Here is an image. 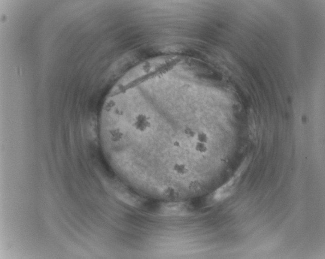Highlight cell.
<instances>
[{"label": "cell", "mask_w": 325, "mask_h": 259, "mask_svg": "<svg viewBox=\"0 0 325 259\" xmlns=\"http://www.w3.org/2000/svg\"><path fill=\"white\" fill-rule=\"evenodd\" d=\"M172 170L179 175H185L188 172V169L187 167L183 164L181 163H176L174 164Z\"/></svg>", "instance_id": "6da1fadb"}, {"label": "cell", "mask_w": 325, "mask_h": 259, "mask_svg": "<svg viewBox=\"0 0 325 259\" xmlns=\"http://www.w3.org/2000/svg\"><path fill=\"white\" fill-rule=\"evenodd\" d=\"M194 147H195V150L199 153H204L207 151V147L206 146L205 143H202L197 141L195 143Z\"/></svg>", "instance_id": "7a4b0ae2"}, {"label": "cell", "mask_w": 325, "mask_h": 259, "mask_svg": "<svg viewBox=\"0 0 325 259\" xmlns=\"http://www.w3.org/2000/svg\"><path fill=\"white\" fill-rule=\"evenodd\" d=\"M196 139L198 141L202 143H206L208 141V137L207 134L203 132H201L197 134Z\"/></svg>", "instance_id": "3957f363"}, {"label": "cell", "mask_w": 325, "mask_h": 259, "mask_svg": "<svg viewBox=\"0 0 325 259\" xmlns=\"http://www.w3.org/2000/svg\"><path fill=\"white\" fill-rule=\"evenodd\" d=\"M184 134H185V135L188 138L195 137L196 135V132H195V131L193 130V129H191V128H187L185 129Z\"/></svg>", "instance_id": "277c9868"}]
</instances>
